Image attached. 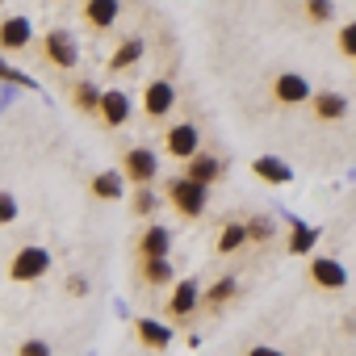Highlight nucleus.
I'll return each mask as SVG.
<instances>
[{
    "instance_id": "nucleus-25",
    "label": "nucleus",
    "mask_w": 356,
    "mask_h": 356,
    "mask_svg": "<svg viewBox=\"0 0 356 356\" xmlns=\"http://www.w3.org/2000/svg\"><path fill=\"white\" fill-rule=\"evenodd\" d=\"M9 222H17V202L13 193H0V227H9Z\"/></svg>"
},
{
    "instance_id": "nucleus-11",
    "label": "nucleus",
    "mask_w": 356,
    "mask_h": 356,
    "mask_svg": "<svg viewBox=\"0 0 356 356\" xmlns=\"http://www.w3.org/2000/svg\"><path fill=\"white\" fill-rule=\"evenodd\" d=\"M202 302V289H197V281H176V289H172V302H168V314L172 318H185L193 306Z\"/></svg>"
},
{
    "instance_id": "nucleus-20",
    "label": "nucleus",
    "mask_w": 356,
    "mask_h": 356,
    "mask_svg": "<svg viewBox=\"0 0 356 356\" xmlns=\"http://www.w3.org/2000/svg\"><path fill=\"white\" fill-rule=\"evenodd\" d=\"M138 55H143V38H126L118 51H113V59H109V67L113 72H122V67H130V63H138Z\"/></svg>"
},
{
    "instance_id": "nucleus-30",
    "label": "nucleus",
    "mask_w": 356,
    "mask_h": 356,
    "mask_svg": "<svg viewBox=\"0 0 356 356\" xmlns=\"http://www.w3.org/2000/svg\"><path fill=\"white\" fill-rule=\"evenodd\" d=\"M151 210H155V193L138 189V193H134V214H151Z\"/></svg>"
},
{
    "instance_id": "nucleus-31",
    "label": "nucleus",
    "mask_w": 356,
    "mask_h": 356,
    "mask_svg": "<svg viewBox=\"0 0 356 356\" xmlns=\"http://www.w3.org/2000/svg\"><path fill=\"white\" fill-rule=\"evenodd\" d=\"M67 289H72V293H76V298H80V293H84V289H88V281H84V277H72V281H67Z\"/></svg>"
},
{
    "instance_id": "nucleus-26",
    "label": "nucleus",
    "mask_w": 356,
    "mask_h": 356,
    "mask_svg": "<svg viewBox=\"0 0 356 356\" xmlns=\"http://www.w3.org/2000/svg\"><path fill=\"white\" fill-rule=\"evenodd\" d=\"M248 239H273V222L268 218H252L248 222Z\"/></svg>"
},
{
    "instance_id": "nucleus-9",
    "label": "nucleus",
    "mask_w": 356,
    "mask_h": 356,
    "mask_svg": "<svg viewBox=\"0 0 356 356\" xmlns=\"http://www.w3.org/2000/svg\"><path fill=\"white\" fill-rule=\"evenodd\" d=\"M168 248H172V235H168V227H147L143 231V239H138V256L143 260H168Z\"/></svg>"
},
{
    "instance_id": "nucleus-8",
    "label": "nucleus",
    "mask_w": 356,
    "mask_h": 356,
    "mask_svg": "<svg viewBox=\"0 0 356 356\" xmlns=\"http://www.w3.org/2000/svg\"><path fill=\"white\" fill-rule=\"evenodd\" d=\"M101 122H105L109 130L130 122V101H126V92H118V88H105V97H101Z\"/></svg>"
},
{
    "instance_id": "nucleus-18",
    "label": "nucleus",
    "mask_w": 356,
    "mask_h": 356,
    "mask_svg": "<svg viewBox=\"0 0 356 356\" xmlns=\"http://www.w3.org/2000/svg\"><path fill=\"white\" fill-rule=\"evenodd\" d=\"M101 88L92 84V80H80L76 88H72V101H76V109H84V113H101Z\"/></svg>"
},
{
    "instance_id": "nucleus-21",
    "label": "nucleus",
    "mask_w": 356,
    "mask_h": 356,
    "mask_svg": "<svg viewBox=\"0 0 356 356\" xmlns=\"http://www.w3.org/2000/svg\"><path fill=\"white\" fill-rule=\"evenodd\" d=\"M243 243H248V222H227L218 231V252H235Z\"/></svg>"
},
{
    "instance_id": "nucleus-27",
    "label": "nucleus",
    "mask_w": 356,
    "mask_h": 356,
    "mask_svg": "<svg viewBox=\"0 0 356 356\" xmlns=\"http://www.w3.org/2000/svg\"><path fill=\"white\" fill-rule=\"evenodd\" d=\"M231 293H235V281H214V289H210V306H222Z\"/></svg>"
},
{
    "instance_id": "nucleus-10",
    "label": "nucleus",
    "mask_w": 356,
    "mask_h": 356,
    "mask_svg": "<svg viewBox=\"0 0 356 356\" xmlns=\"http://www.w3.org/2000/svg\"><path fill=\"white\" fill-rule=\"evenodd\" d=\"M218 172H222V163H218L214 155H193V159L185 163V181H193V185L210 189V185L218 181Z\"/></svg>"
},
{
    "instance_id": "nucleus-13",
    "label": "nucleus",
    "mask_w": 356,
    "mask_h": 356,
    "mask_svg": "<svg viewBox=\"0 0 356 356\" xmlns=\"http://www.w3.org/2000/svg\"><path fill=\"white\" fill-rule=\"evenodd\" d=\"M30 22L26 17H5L0 22V51H22L26 42H30Z\"/></svg>"
},
{
    "instance_id": "nucleus-6",
    "label": "nucleus",
    "mask_w": 356,
    "mask_h": 356,
    "mask_svg": "<svg viewBox=\"0 0 356 356\" xmlns=\"http://www.w3.org/2000/svg\"><path fill=\"white\" fill-rule=\"evenodd\" d=\"M273 97H277L281 105H302V101H314V92H310V84H306V76H298V72L277 76Z\"/></svg>"
},
{
    "instance_id": "nucleus-19",
    "label": "nucleus",
    "mask_w": 356,
    "mask_h": 356,
    "mask_svg": "<svg viewBox=\"0 0 356 356\" xmlns=\"http://www.w3.org/2000/svg\"><path fill=\"white\" fill-rule=\"evenodd\" d=\"M314 113H318L323 122H335V118L348 113V101H343L339 92H314Z\"/></svg>"
},
{
    "instance_id": "nucleus-23",
    "label": "nucleus",
    "mask_w": 356,
    "mask_h": 356,
    "mask_svg": "<svg viewBox=\"0 0 356 356\" xmlns=\"http://www.w3.org/2000/svg\"><path fill=\"white\" fill-rule=\"evenodd\" d=\"M310 248H314V227H306V222H293V235H289V252L306 256Z\"/></svg>"
},
{
    "instance_id": "nucleus-28",
    "label": "nucleus",
    "mask_w": 356,
    "mask_h": 356,
    "mask_svg": "<svg viewBox=\"0 0 356 356\" xmlns=\"http://www.w3.org/2000/svg\"><path fill=\"white\" fill-rule=\"evenodd\" d=\"M17 356H51V343H47V339H26V343L17 348Z\"/></svg>"
},
{
    "instance_id": "nucleus-29",
    "label": "nucleus",
    "mask_w": 356,
    "mask_h": 356,
    "mask_svg": "<svg viewBox=\"0 0 356 356\" xmlns=\"http://www.w3.org/2000/svg\"><path fill=\"white\" fill-rule=\"evenodd\" d=\"M331 13H335V9H331V5H323V0L306 5V17H310V22H331Z\"/></svg>"
},
{
    "instance_id": "nucleus-12",
    "label": "nucleus",
    "mask_w": 356,
    "mask_h": 356,
    "mask_svg": "<svg viewBox=\"0 0 356 356\" xmlns=\"http://www.w3.org/2000/svg\"><path fill=\"white\" fill-rule=\"evenodd\" d=\"M252 172L260 176V181H268V185H289V181H293V168H289L285 159H277V155H260V159L252 163Z\"/></svg>"
},
{
    "instance_id": "nucleus-33",
    "label": "nucleus",
    "mask_w": 356,
    "mask_h": 356,
    "mask_svg": "<svg viewBox=\"0 0 356 356\" xmlns=\"http://www.w3.org/2000/svg\"><path fill=\"white\" fill-rule=\"evenodd\" d=\"M0 76H5V72H0Z\"/></svg>"
},
{
    "instance_id": "nucleus-4",
    "label": "nucleus",
    "mask_w": 356,
    "mask_h": 356,
    "mask_svg": "<svg viewBox=\"0 0 356 356\" xmlns=\"http://www.w3.org/2000/svg\"><path fill=\"white\" fill-rule=\"evenodd\" d=\"M155 172H159V159H155V151H147V147H134V151H126V181H134V185H151L155 181Z\"/></svg>"
},
{
    "instance_id": "nucleus-24",
    "label": "nucleus",
    "mask_w": 356,
    "mask_h": 356,
    "mask_svg": "<svg viewBox=\"0 0 356 356\" xmlns=\"http://www.w3.org/2000/svg\"><path fill=\"white\" fill-rule=\"evenodd\" d=\"M339 51H343L348 59H356V22H348V26L339 30Z\"/></svg>"
},
{
    "instance_id": "nucleus-15",
    "label": "nucleus",
    "mask_w": 356,
    "mask_h": 356,
    "mask_svg": "<svg viewBox=\"0 0 356 356\" xmlns=\"http://www.w3.org/2000/svg\"><path fill=\"white\" fill-rule=\"evenodd\" d=\"M172 101H176V92H172L168 80H151L147 84V118H163L172 109Z\"/></svg>"
},
{
    "instance_id": "nucleus-2",
    "label": "nucleus",
    "mask_w": 356,
    "mask_h": 356,
    "mask_svg": "<svg viewBox=\"0 0 356 356\" xmlns=\"http://www.w3.org/2000/svg\"><path fill=\"white\" fill-rule=\"evenodd\" d=\"M197 143H202V138H197V126H193V122H181V126H172V130H168V138H163V151L189 163L193 155H202V151H197Z\"/></svg>"
},
{
    "instance_id": "nucleus-32",
    "label": "nucleus",
    "mask_w": 356,
    "mask_h": 356,
    "mask_svg": "<svg viewBox=\"0 0 356 356\" xmlns=\"http://www.w3.org/2000/svg\"><path fill=\"white\" fill-rule=\"evenodd\" d=\"M248 356H281L277 348H264V343H256V348H248Z\"/></svg>"
},
{
    "instance_id": "nucleus-7",
    "label": "nucleus",
    "mask_w": 356,
    "mask_h": 356,
    "mask_svg": "<svg viewBox=\"0 0 356 356\" xmlns=\"http://www.w3.org/2000/svg\"><path fill=\"white\" fill-rule=\"evenodd\" d=\"M310 281H314V285H323V289H343V285H348V273H343V264H339V260L318 256V260H310Z\"/></svg>"
},
{
    "instance_id": "nucleus-3",
    "label": "nucleus",
    "mask_w": 356,
    "mask_h": 356,
    "mask_svg": "<svg viewBox=\"0 0 356 356\" xmlns=\"http://www.w3.org/2000/svg\"><path fill=\"white\" fill-rule=\"evenodd\" d=\"M51 268V252L47 248H22L13 256V281H38Z\"/></svg>"
},
{
    "instance_id": "nucleus-5",
    "label": "nucleus",
    "mask_w": 356,
    "mask_h": 356,
    "mask_svg": "<svg viewBox=\"0 0 356 356\" xmlns=\"http://www.w3.org/2000/svg\"><path fill=\"white\" fill-rule=\"evenodd\" d=\"M42 47H47V59H51L55 67H76V63H80V47H76V38H72L67 30H51Z\"/></svg>"
},
{
    "instance_id": "nucleus-16",
    "label": "nucleus",
    "mask_w": 356,
    "mask_h": 356,
    "mask_svg": "<svg viewBox=\"0 0 356 356\" xmlns=\"http://www.w3.org/2000/svg\"><path fill=\"white\" fill-rule=\"evenodd\" d=\"M122 193H126V176H122V172H101V176H92V197L118 202Z\"/></svg>"
},
{
    "instance_id": "nucleus-22",
    "label": "nucleus",
    "mask_w": 356,
    "mask_h": 356,
    "mask_svg": "<svg viewBox=\"0 0 356 356\" xmlns=\"http://www.w3.org/2000/svg\"><path fill=\"white\" fill-rule=\"evenodd\" d=\"M143 281L147 285H168L172 281V264L168 260H143Z\"/></svg>"
},
{
    "instance_id": "nucleus-17",
    "label": "nucleus",
    "mask_w": 356,
    "mask_h": 356,
    "mask_svg": "<svg viewBox=\"0 0 356 356\" xmlns=\"http://www.w3.org/2000/svg\"><path fill=\"white\" fill-rule=\"evenodd\" d=\"M134 331H138V339H143L147 348H168V343H172V327H163V323H155V318H138Z\"/></svg>"
},
{
    "instance_id": "nucleus-1",
    "label": "nucleus",
    "mask_w": 356,
    "mask_h": 356,
    "mask_svg": "<svg viewBox=\"0 0 356 356\" xmlns=\"http://www.w3.org/2000/svg\"><path fill=\"white\" fill-rule=\"evenodd\" d=\"M168 197H172V206L181 210L185 218H202V214H206V189L193 185V181H185V176L168 185Z\"/></svg>"
},
{
    "instance_id": "nucleus-14",
    "label": "nucleus",
    "mask_w": 356,
    "mask_h": 356,
    "mask_svg": "<svg viewBox=\"0 0 356 356\" xmlns=\"http://www.w3.org/2000/svg\"><path fill=\"white\" fill-rule=\"evenodd\" d=\"M118 13H122L118 0H88V5H84V17H88L92 30H109L118 22Z\"/></svg>"
}]
</instances>
